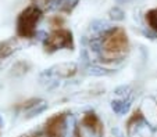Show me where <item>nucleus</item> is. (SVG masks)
<instances>
[{
    "label": "nucleus",
    "mask_w": 157,
    "mask_h": 137,
    "mask_svg": "<svg viewBox=\"0 0 157 137\" xmlns=\"http://www.w3.org/2000/svg\"><path fill=\"white\" fill-rule=\"evenodd\" d=\"M103 43V50L107 57L113 58V57L121 56L124 51H127L128 40L127 35L122 29H111L104 35V39L101 40Z\"/></svg>",
    "instance_id": "1"
},
{
    "label": "nucleus",
    "mask_w": 157,
    "mask_h": 137,
    "mask_svg": "<svg viewBox=\"0 0 157 137\" xmlns=\"http://www.w3.org/2000/svg\"><path fill=\"white\" fill-rule=\"evenodd\" d=\"M42 17V13L38 7L31 6L20 14L17 20V32L22 38H31L36 32V25Z\"/></svg>",
    "instance_id": "2"
},
{
    "label": "nucleus",
    "mask_w": 157,
    "mask_h": 137,
    "mask_svg": "<svg viewBox=\"0 0 157 137\" xmlns=\"http://www.w3.org/2000/svg\"><path fill=\"white\" fill-rule=\"evenodd\" d=\"M71 32L65 29H57L52 32L49 36H46V50L49 51H56L64 47H71Z\"/></svg>",
    "instance_id": "3"
},
{
    "label": "nucleus",
    "mask_w": 157,
    "mask_h": 137,
    "mask_svg": "<svg viewBox=\"0 0 157 137\" xmlns=\"http://www.w3.org/2000/svg\"><path fill=\"white\" fill-rule=\"evenodd\" d=\"M99 121L95 118V115H86L85 119L78 128L79 137H101L100 128H99Z\"/></svg>",
    "instance_id": "4"
},
{
    "label": "nucleus",
    "mask_w": 157,
    "mask_h": 137,
    "mask_svg": "<svg viewBox=\"0 0 157 137\" xmlns=\"http://www.w3.org/2000/svg\"><path fill=\"white\" fill-rule=\"evenodd\" d=\"M143 119L151 126L157 125V104L153 99H146L142 104Z\"/></svg>",
    "instance_id": "5"
},
{
    "label": "nucleus",
    "mask_w": 157,
    "mask_h": 137,
    "mask_svg": "<svg viewBox=\"0 0 157 137\" xmlns=\"http://www.w3.org/2000/svg\"><path fill=\"white\" fill-rule=\"evenodd\" d=\"M150 123L146 122L145 119H136L135 123L129 125V134L132 137H150L151 136V128Z\"/></svg>",
    "instance_id": "6"
},
{
    "label": "nucleus",
    "mask_w": 157,
    "mask_h": 137,
    "mask_svg": "<svg viewBox=\"0 0 157 137\" xmlns=\"http://www.w3.org/2000/svg\"><path fill=\"white\" fill-rule=\"evenodd\" d=\"M78 0H44V6L52 11H70L77 6Z\"/></svg>",
    "instance_id": "7"
},
{
    "label": "nucleus",
    "mask_w": 157,
    "mask_h": 137,
    "mask_svg": "<svg viewBox=\"0 0 157 137\" xmlns=\"http://www.w3.org/2000/svg\"><path fill=\"white\" fill-rule=\"evenodd\" d=\"M111 29H113L111 24H110L109 21H106V20H96V21H93L92 24H90V32L98 36H100V35L104 36Z\"/></svg>",
    "instance_id": "8"
},
{
    "label": "nucleus",
    "mask_w": 157,
    "mask_h": 137,
    "mask_svg": "<svg viewBox=\"0 0 157 137\" xmlns=\"http://www.w3.org/2000/svg\"><path fill=\"white\" fill-rule=\"evenodd\" d=\"M131 107V101L129 100H116V101L111 103V110L117 114V115H124L129 111Z\"/></svg>",
    "instance_id": "9"
},
{
    "label": "nucleus",
    "mask_w": 157,
    "mask_h": 137,
    "mask_svg": "<svg viewBox=\"0 0 157 137\" xmlns=\"http://www.w3.org/2000/svg\"><path fill=\"white\" fill-rule=\"evenodd\" d=\"M15 47H17V40H14V39L3 42L0 45V58H6L10 54H13L15 51Z\"/></svg>",
    "instance_id": "10"
},
{
    "label": "nucleus",
    "mask_w": 157,
    "mask_h": 137,
    "mask_svg": "<svg viewBox=\"0 0 157 137\" xmlns=\"http://www.w3.org/2000/svg\"><path fill=\"white\" fill-rule=\"evenodd\" d=\"M75 72V65L74 64H61L57 67V74L61 76H70Z\"/></svg>",
    "instance_id": "11"
},
{
    "label": "nucleus",
    "mask_w": 157,
    "mask_h": 137,
    "mask_svg": "<svg viewBox=\"0 0 157 137\" xmlns=\"http://www.w3.org/2000/svg\"><path fill=\"white\" fill-rule=\"evenodd\" d=\"M86 74L90 75V76H104V75H107V71L104 68H101V67L92 65V67H89L88 68Z\"/></svg>",
    "instance_id": "12"
},
{
    "label": "nucleus",
    "mask_w": 157,
    "mask_h": 137,
    "mask_svg": "<svg viewBox=\"0 0 157 137\" xmlns=\"http://www.w3.org/2000/svg\"><path fill=\"white\" fill-rule=\"evenodd\" d=\"M110 17L113 18L114 21H121V20H124V11L120 7H114V9L110 10Z\"/></svg>",
    "instance_id": "13"
},
{
    "label": "nucleus",
    "mask_w": 157,
    "mask_h": 137,
    "mask_svg": "<svg viewBox=\"0 0 157 137\" xmlns=\"http://www.w3.org/2000/svg\"><path fill=\"white\" fill-rule=\"evenodd\" d=\"M114 93H116V96H118L122 100H125L128 97V94L131 93V87L129 86H120L114 90Z\"/></svg>",
    "instance_id": "14"
},
{
    "label": "nucleus",
    "mask_w": 157,
    "mask_h": 137,
    "mask_svg": "<svg viewBox=\"0 0 157 137\" xmlns=\"http://www.w3.org/2000/svg\"><path fill=\"white\" fill-rule=\"evenodd\" d=\"M146 20H147L149 25H150L153 29L157 31V10H153L150 11L147 15H146Z\"/></svg>",
    "instance_id": "15"
},
{
    "label": "nucleus",
    "mask_w": 157,
    "mask_h": 137,
    "mask_svg": "<svg viewBox=\"0 0 157 137\" xmlns=\"http://www.w3.org/2000/svg\"><path fill=\"white\" fill-rule=\"evenodd\" d=\"M44 110H46V103H43V101H42L40 104H39V107H38V108H36V107H33L32 110H31L29 112H28V116H29V118H32V116L39 115V114H40V112H43Z\"/></svg>",
    "instance_id": "16"
},
{
    "label": "nucleus",
    "mask_w": 157,
    "mask_h": 137,
    "mask_svg": "<svg viewBox=\"0 0 157 137\" xmlns=\"http://www.w3.org/2000/svg\"><path fill=\"white\" fill-rule=\"evenodd\" d=\"M36 137H52L50 134H39V136H36Z\"/></svg>",
    "instance_id": "17"
}]
</instances>
